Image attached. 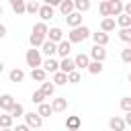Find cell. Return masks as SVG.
Listing matches in <instances>:
<instances>
[{"label": "cell", "mask_w": 131, "mask_h": 131, "mask_svg": "<svg viewBox=\"0 0 131 131\" xmlns=\"http://www.w3.org/2000/svg\"><path fill=\"white\" fill-rule=\"evenodd\" d=\"M2 72H4V61L0 59V74H2Z\"/></svg>", "instance_id": "bcb514c9"}, {"label": "cell", "mask_w": 131, "mask_h": 131, "mask_svg": "<svg viewBox=\"0 0 131 131\" xmlns=\"http://www.w3.org/2000/svg\"><path fill=\"white\" fill-rule=\"evenodd\" d=\"M41 66H43V68H45V72H49V74H53V72H57V70H59V61H57L53 55H51V57H47Z\"/></svg>", "instance_id": "4fadbf2b"}, {"label": "cell", "mask_w": 131, "mask_h": 131, "mask_svg": "<svg viewBox=\"0 0 131 131\" xmlns=\"http://www.w3.org/2000/svg\"><path fill=\"white\" fill-rule=\"evenodd\" d=\"M90 29L86 27V25H78V27H72V31L68 33V39L72 41V43H82V41H86L88 37H90Z\"/></svg>", "instance_id": "6da1fadb"}, {"label": "cell", "mask_w": 131, "mask_h": 131, "mask_svg": "<svg viewBox=\"0 0 131 131\" xmlns=\"http://www.w3.org/2000/svg\"><path fill=\"white\" fill-rule=\"evenodd\" d=\"M14 102H16V100H14L12 94H2V96H0V108H2L4 113H10V108H12Z\"/></svg>", "instance_id": "9c48e42d"}, {"label": "cell", "mask_w": 131, "mask_h": 131, "mask_svg": "<svg viewBox=\"0 0 131 131\" xmlns=\"http://www.w3.org/2000/svg\"><path fill=\"white\" fill-rule=\"evenodd\" d=\"M10 115H12L14 119H18V117H25V106H23L20 102H14V104H12V108H10Z\"/></svg>", "instance_id": "4dcf8cb0"}, {"label": "cell", "mask_w": 131, "mask_h": 131, "mask_svg": "<svg viewBox=\"0 0 131 131\" xmlns=\"http://www.w3.org/2000/svg\"><path fill=\"white\" fill-rule=\"evenodd\" d=\"M117 25L119 27H131V16L127 14V12H121V14H117Z\"/></svg>", "instance_id": "f1b7e54d"}, {"label": "cell", "mask_w": 131, "mask_h": 131, "mask_svg": "<svg viewBox=\"0 0 131 131\" xmlns=\"http://www.w3.org/2000/svg\"><path fill=\"white\" fill-rule=\"evenodd\" d=\"M47 31H49V27H47L45 20H39L37 25H33V33H35V35H43V37H47Z\"/></svg>", "instance_id": "603a6c76"}, {"label": "cell", "mask_w": 131, "mask_h": 131, "mask_svg": "<svg viewBox=\"0 0 131 131\" xmlns=\"http://www.w3.org/2000/svg\"><path fill=\"white\" fill-rule=\"evenodd\" d=\"M2 12H4V8H2V6H0V16H2Z\"/></svg>", "instance_id": "7dc6e473"}, {"label": "cell", "mask_w": 131, "mask_h": 131, "mask_svg": "<svg viewBox=\"0 0 131 131\" xmlns=\"http://www.w3.org/2000/svg\"><path fill=\"white\" fill-rule=\"evenodd\" d=\"M121 59H123L125 63H131V47H125V49L121 51Z\"/></svg>", "instance_id": "f35d334b"}, {"label": "cell", "mask_w": 131, "mask_h": 131, "mask_svg": "<svg viewBox=\"0 0 131 131\" xmlns=\"http://www.w3.org/2000/svg\"><path fill=\"white\" fill-rule=\"evenodd\" d=\"M59 70L68 74V72H72V70H78V68H76V63H74V59L66 55V57H61V61H59Z\"/></svg>", "instance_id": "9a60e30c"}, {"label": "cell", "mask_w": 131, "mask_h": 131, "mask_svg": "<svg viewBox=\"0 0 131 131\" xmlns=\"http://www.w3.org/2000/svg\"><path fill=\"white\" fill-rule=\"evenodd\" d=\"M8 78H10V82L18 84V82H23V80H25V72H23L20 68H12V70L8 72Z\"/></svg>", "instance_id": "d6986e66"}, {"label": "cell", "mask_w": 131, "mask_h": 131, "mask_svg": "<svg viewBox=\"0 0 131 131\" xmlns=\"http://www.w3.org/2000/svg\"><path fill=\"white\" fill-rule=\"evenodd\" d=\"M90 6H92V2H90V0H74V8H76V10H80V12H88V10H90Z\"/></svg>", "instance_id": "83f0119b"}, {"label": "cell", "mask_w": 131, "mask_h": 131, "mask_svg": "<svg viewBox=\"0 0 131 131\" xmlns=\"http://www.w3.org/2000/svg\"><path fill=\"white\" fill-rule=\"evenodd\" d=\"M41 53H43V55H47V57L55 55V53H57V43H55V41H51V39H45V41L41 43Z\"/></svg>", "instance_id": "277c9868"}, {"label": "cell", "mask_w": 131, "mask_h": 131, "mask_svg": "<svg viewBox=\"0 0 131 131\" xmlns=\"http://www.w3.org/2000/svg\"><path fill=\"white\" fill-rule=\"evenodd\" d=\"M121 108L123 111H131V96H123L121 98Z\"/></svg>", "instance_id": "ab89813d"}, {"label": "cell", "mask_w": 131, "mask_h": 131, "mask_svg": "<svg viewBox=\"0 0 131 131\" xmlns=\"http://www.w3.org/2000/svg\"><path fill=\"white\" fill-rule=\"evenodd\" d=\"M37 113H39L43 119H45V117H51V115H53V106H51L49 102H39V104H37Z\"/></svg>", "instance_id": "ffe728a7"}, {"label": "cell", "mask_w": 131, "mask_h": 131, "mask_svg": "<svg viewBox=\"0 0 131 131\" xmlns=\"http://www.w3.org/2000/svg\"><path fill=\"white\" fill-rule=\"evenodd\" d=\"M123 119H125V125L131 127V111H125V117H123Z\"/></svg>", "instance_id": "60d3db41"}, {"label": "cell", "mask_w": 131, "mask_h": 131, "mask_svg": "<svg viewBox=\"0 0 131 131\" xmlns=\"http://www.w3.org/2000/svg\"><path fill=\"white\" fill-rule=\"evenodd\" d=\"M31 78H33V80H37V82H43V80L47 78V72H45V68H43V66L31 68Z\"/></svg>", "instance_id": "2e32d148"}, {"label": "cell", "mask_w": 131, "mask_h": 131, "mask_svg": "<svg viewBox=\"0 0 131 131\" xmlns=\"http://www.w3.org/2000/svg\"><path fill=\"white\" fill-rule=\"evenodd\" d=\"M25 12H29V14H37V12H39V2H37V0H29L27 6H25Z\"/></svg>", "instance_id": "d6a6232c"}, {"label": "cell", "mask_w": 131, "mask_h": 131, "mask_svg": "<svg viewBox=\"0 0 131 131\" xmlns=\"http://www.w3.org/2000/svg\"><path fill=\"white\" fill-rule=\"evenodd\" d=\"M45 98H47V96L43 94V90H41V88H39V90H35V92H33V96H31V100H33L35 104H39V102H45Z\"/></svg>", "instance_id": "8d00e7d4"}, {"label": "cell", "mask_w": 131, "mask_h": 131, "mask_svg": "<svg viewBox=\"0 0 131 131\" xmlns=\"http://www.w3.org/2000/svg\"><path fill=\"white\" fill-rule=\"evenodd\" d=\"M41 90H43V94L49 98V96L55 92V84H53V82H45V80H43V82H41Z\"/></svg>", "instance_id": "f546056e"}, {"label": "cell", "mask_w": 131, "mask_h": 131, "mask_svg": "<svg viewBox=\"0 0 131 131\" xmlns=\"http://www.w3.org/2000/svg\"><path fill=\"white\" fill-rule=\"evenodd\" d=\"M43 2H45V4H51V6H59L61 0H43Z\"/></svg>", "instance_id": "f6af8a7d"}, {"label": "cell", "mask_w": 131, "mask_h": 131, "mask_svg": "<svg viewBox=\"0 0 131 131\" xmlns=\"http://www.w3.org/2000/svg\"><path fill=\"white\" fill-rule=\"evenodd\" d=\"M74 63H76L78 70H86L88 63H90V55H86V53H78V55L74 57Z\"/></svg>", "instance_id": "7c38bea8"}, {"label": "cell", "mask_w": 131, "mask_h": 131, "mask_svg": "<svg viewBox=\"0 0 131 131\" xmlns=\"http://www.w3.org/2000/svg\"><path fill=\"white\" fill-rule=\"evenodd\" d=\"M39 16H41V20H51L53 16H55V10H53V6L51 4H43V6H39V12H37Z\"/></svg>", "instance_id": "8992f818"}, {"label": "cell", "mask_w": 131, "mask_h": 131, "mask_svg": "<svg viewBox=\"0 0 131 131\" xmlns=\"http://www.w3.org/2000/svg\"><path fill=\"white\" fill-rule=\"evenodd\" d=\"M115 27H117V20H115L113 16H104V18L100 20V31H104V33L115 31Z\"/></svg>", "instance_id": "8fae6325"}, {"label": "cell", "mask_w": 131, "mask_h": 131, "mask_svg": "<svg viewBox=\"0 0 131 131\" xmlns=\"http://www.w3.org/2000/svg\"><path fill=\"white\" fill-rule=\"evenodd\" d=\"M70 51H72V41H70V39H61V41H57V55H59V57L70 55Z\"/></svg>", "instance_id": "ba28073f"}, {"label": "cell", "mask_w": 131, "mask_h": 131, "mask_svg": "<svg viewBox=\"0 0 131 131\" xmlns=\"http://www.w3.org/2000/svg\"><path fill=\"white\" fill-rule=\"evenodd\" d=\"M90 74H102V70H104V66H102V61H96V59H92L90 63H88V68H86Z\"/></svg>", "instance_id": "cb8c5ba5"}, {"label": "cell", "mask_w": 131, "mask_h": 131, "mask_svg": "<svg viewBox=\"0 0 131 131\" xmlns=\"http://www.w3.org/2000/svg\"><path fill=\"white\" fill-rule=\"evenodd\" d=\"M127 43H129V47H131V39H129V41H127Z\"/></svg>", "instance_id": "681fc988"}, {"label": "cell", "mask_w": 131, "mask_h": 131, "mask_svg": "<svg viewBox=\"0 0 131 131\" xmlns=\"http://www.w3.org/2000/svg\"><path fill=\"white\" fill-rule=\"evenodd\" d=\"M98 12H100V16H111V12H108V0H102L98 4Z\"/></svg>", "instance_id": "74e56055"}, {"label": "cell", "mask_w": 131, "mask_h": 131, "mask_svg": "<svg viewBox=\"0 0 131 131\" xmlns=\"http://www.w3.org/2000/svg\"><path fill=\"white\" fill-rule=\"evenodd\" d=\"M66 82H68V74H66V72H61V70L53 72V84H55V86H63Z\"/></svg>", "instance_id": "d4e9b609"}, {"label": "cell", "mask_w": 131, "mask_h": 131, "mask_svg": "<svg viewBox=\"0 0 131 131\" xmlns=\"http://www.w3.org/2000/svg\"><path fill=\"white\" fill-rule=\"evenodd\" d=\"M127 80H129V82H131V72H129V76H127Z\"/></svg>", "instance_id": "c3c4849f"}, {"label": "cell", "mask_w": 131, "mask_h": 131, "mask_svg": "<svg viewBox=\"0 0 131 131\" xmlns=\"http://www.w3.org/2000/svg\"><path fill=\"white\" fill-rule=\"evenodd\" d=\"M80 80H82V76H80V72H78V70L68 72V82H70V84H78Z\"/></svg>", "instance_id": "d590c367"}, {"label": "cell", "mask_w": 131, "mask_h": 131, "mask_svg": "<svg viewBox=\"0 0 131 131\" xmlns=\"http://www.w3.org/2000/svg\"><path fill=\"white\" fill-rule=\"evenodd\" d=\"M25 121H27V125L31 129H39L43 125V117L39 113H25Z\"/></svg>", "instance_id": "3957f363"}, {"label": "cell", "mask_w": 131, "mask_h": 131, "mask_svg": "<svg viewBox=\"0 0 131 131\" xmlns=\"http://www.w3.org/2000/svg\"><path fill=\"white\" fill-rule=\"evenodd\" d=\"M12 123H14V117H12L10 113L0 115V127H2V129H10V127H12Z\"/></svg>", "instance_id": "4316f807"}, {"label": "cell", "mask_w": 131, "mask_h": 131, "mask_svg": "<svg viewBox=\"0 0 131 131\" xmlns=\"http://www.w3.org/2000/svg\"><path fill=\"white\" fill-rule=\"evenodd\" d=\"M51 106H53V113H63V111L70 106V102L66 100V96H59V98H53Z\"/></svg>", "instance_id": "30bf717a"}, {"label": "cell", "mask_w": 131, "mask_h": 131, "mask_svg": "<svg viewBox=\"0 0 131 131\" xmlns=\"http://www.w3.org/2000/svg\"><path fill=\"white\" fill-rule=\"evenodd\" d=\"M66 127H68V129H78V127H80V117H78V115H72V117H68V121H66Z\"/></svg>", "instance_id": "836d02e7"}, {"label": "cell", "mask_w": 131, "mask_h": 131, "mask_svg": "<svg viewBox=\"0 0 131 131\" xmlns=\"http://www.w3.org/2000/svg\"><path fill=\"white\" fill-rule=\"evenodd\" d=\"M123 0H108V12H111V16H117V14H121L123 12Z\"/></svg>", "instance_id": "5bb4252c"}, {"label": "cell", "mask_w": 131, "mask_h": 131, "mask_svg": "<svg viewBox=\"0 0 131 131\" xmlns=\"http://www.w3.org/2000/svg\"><path fill=\"white\" fill-rule=\"evenodd\" d=\"M4 37H6V27L0 23V39H4Z\"/></svg>", "instance_id": "ee69618b"}, {"label": "cell", "mask_w": 131, "mask_h": 131, "mask_svg": "<svg viewBox=\"0 0 131 131\" xmlns=\"http://www.w3.org/2000/svg\"><path fill=\"white\" fill-rule=\"evenodd\" d=\"M108 127L115 129V131H123L127 125H125V119H123V117H111V119H108Z\"/></svg>", "instance_id": "e0dca14e"}, {"label": "cell", "mask_w": 131, "mask_h": 131, "mask_svg": "<svg viewBox=\"0 0 131 131\" xmlns=\"http://www.w3.org/2000/svg\"><path fill=\"white\" fill-rule=\"evenodd\" d=\"M29 129H31V127H29L27 123H25V125H16V131H29Z\"/></svg>", "instance_id": "7bdbcfd3"}, {"label": "cell", "mask_w": 131, "mask_h": 131, "mask_svg": "<svg viewBox=\"0 0 131 131\" xmlns=\"http://www.w3.org/2000/svg\"><path fill=\"white\" fill-rule=\"evenodd\" d=\"M47 39H51V41H61L63 39V31L59 29V27H51L49 31H47Z\"/></svg>", "instance_id": "44dd1931"}, {"label": "cell", "mask_w": 131, "mask_h": 131, "mask_svg": "<svg viewBox=\"0 0 131 131\" xmlns=\"http://www.w3.org/2000/svg\"><path fill=\"white\" fill-rule=\"evenodd\" d=\"M10 2V8L16 12V14H25V6H27V0H8Z\"/></svg>", "instance_id": "7402d4cb"}, {"label": "cell", "mask_w": 131, "mask_h": 131, "mask_svg": "<svg viewBox=\"0 0 131 131\" xmlns=\"http://www.w3.org/2000/svg\"><path fill=\"white\" fill-rule=\"evenodd\" d=\"M45 39H47V37H43V35H35V33H31L29 43H31V47H41V43H43Z\"/></svg>", "instance_id": "1f68e13d"}, {"label": "cell", "mask_w": 131, "mask_h": 131, "mask_svg": "<svg viewBox=\"0 0 131 131\" xmlns=\"http://www.w3.org/2000/svg\"><path fill=\"white\" fill-rule=\"evenodd\" d=\"M117 35H119V39H121V41H125V43H127V41L131 39V27H121Z\"/></svg>", "instance_id": "e575fe53"}, {"label": "cell", "mask_w": 131, "mask_h": 131, "mask_svg": "<svg viewBox=\"0 0 131 131\" xmlns=\"http://www.w3.org/2000/svg\"><path fill=\"white\" fill-rule=\"evenodd\" d=\"M90 57L96 59V61H104V59H106V49H104V45L94 43L92 49H90Z\"/></svg>", "instance_id": "5b68a950"}, {"label": "cell", "mask_w": 131, "mask_h": 131, "mask_svg": "<svg viewBox=\"0 0 131 131\" xmlns=\"http://www.w3.org/2000/svg\"><path fill=\"white\" fill-rule=\"evenodd\" d=\"M123 12H127V14L131 16V0H127V4L123 6Z\"/></svg>", "instance_id": "b9f144b4"}, {"label": "cell", "mask_w": 131, "mask_h": 131, "mask_svg": "<svg viewBox=\"0 0 131 131\" xmlns=\"http://www.w3.org/2000/svg\"><path fill=\"white\" fill-rule=\"evenodd\" d=\"M25 61H27L29 68H37V66H41V63H43V59H41V49H37V47L27 49V53H25Z\"/></svg>", "instance_id": "7a4b0ae2"}, {"label": "cell", "mask_w": 131, "mask_h": 131, "mask_svg": "<svg viewBox=\"0 0 131 131\" xmlns=\"http://www.w3.org/2000/svg\"><path fill=\"white\" fill-rule=\"evenodd\" d=\"M72 10H76V8H74V0H61V2H59V12H61L63 16L70 14Z\"/></svg>", "instance_id": "484cf974"}, {"label": "cell", "mask_w": 131, "mask_h": 131, "mask_svg": "<svg viewBox=\"0 0 131 131\" xmlns=\"http://www.w3.org/2000/svg\"><path fill=\"white\" fill-rule=\"evenodd\" d=\"M90 37H92V41H94V43H98V45H104V47H106V43H108V33H104V31L90 33Z\"/></svg>", "instance_id": "ac0fdd59"}, {"label": "cell", "mask_w": 131, "mask_h": 131, "mask_svg": "<svg viewBox=\"0 0 131 131\" xmlns=\"http://www.w3.org/2000/svg\"><path fill=\"white\" fill-rule=\"evenodd\" d=\"M66 23H68V27H78V25H82V12H80V10H72L70 14H66Z\"/></svg>", "instance_id": "52a82bcc"}]
</instances>
